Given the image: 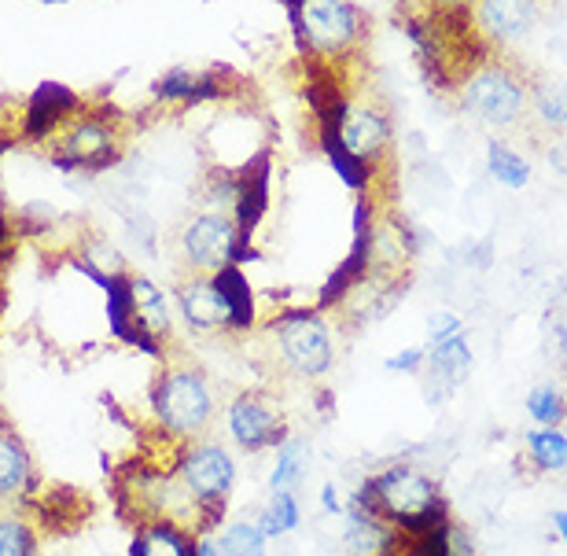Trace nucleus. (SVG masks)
I'll return each instance as SVG.
<instances>
[{
  "label": "nucleus",
  "mask_w": 567,
  "mask_h": 556,
  "mask_svg": "<svg viewBox=\"0 0 567 556\" xmlns=\"http://www.w3.org/2000/svg\"><path fill=\"white\" fill-rule=\"evenodd\" d=\"M530 107L535 115L553 130H567V82L560 78H538L535 85L527 89Z\"/></svg>",
  "instance_id": "obj_25"
},
{
  "label": "nucleus",
  "mask_w": 567,
  "mask_h": 556,
  "mask_svg": "<svg viewBox=\"0 0 567 556\" xmlns=\"http://www.w3.org/2000/svg\"><path fill=\"white\" fill-rule=\"evenodd\" d=\"M317 144H321V152H324L328 163H332L336 174L343 177V185L350 192H358V196H365L369 185H372V163L350 155L343 147V141H339V133H317Z\"/></svg>",
  "instance_id": "obj_22"
},
{
  "label": "nucleus",
  "mask_w": 567,
  "mask_h": 556,
  "mask_svg": "<svg viewBox=\"0 0 567 556\" xmlns=\"http://www.w3.org/2000/svg\"><path fill=\"white\" fill-rule=\"evenodd\" d=\"M236 240H240V229H236L233 214H196L185 233H181V251H185V262L199 274H218L221 266H236Z\"/></svg>",
  "instance_id": "obj_10"
},
{
  "label": "nucleus",
  "mask_w": 567,
  "mask_h": 556,
  "mask_svg": "<svg viewBox=\"0 0 567 556\" xmlns=\"http://www.w3.org/2000/svg\"><path fill=\"white\" fill-rule=\"evenodd\" d=\"M306 60H339L361 41L365 19L350 0H284Z\"/></svg>",
  "instance_id": "obj_2"
},
{
  "label": "nucleus",
  "mask_w": 567,
  "mask_h": 556,
  "mask_svg": "<svg viewBox=\"0 0 567 556\" xmlns=\"http://www.w3.org/2000/svg\"><path fill=\"white\" fill-rule=\"evenodd\" d=\"M350 497L380 519H388L402 538L424 535L450 519V502L442 497L439 483L413 464H391V469L369 475L358 491H350Z\"/></svg>",
  "instance_id": "obj_1"
},
{
  "label": "nucleus",
  "mask_w": 567,
  "mask_h": 556,
  "mask_svg": "<svg viewBox=\"0 0 567 556\" xmlns=\"http://www.w3.org/2000/svg\"><path fill=\"white\" fill-rule=\"evenodd\" d=\"M41 4H66V0H41Z\"/></svg>",
  "instance_id": "obj_40"
},
{
  "label": "nucleus",
  "mask_w": 567,
  "mask_h": 556,
  "mask_svg": "<svg viewBox=\"0 0 567 556\" xmlns=\"http://www.w3.org/2000/svg\"><path fill=\"white\" fill-rule=\"evenodd\" d=\"M199 531H192L174 519H152V524H137L126 556H196Z\"/></svg>",
  "instance_id": "obj_19"
},
{
  "label": "nucleus",
  "mask_w": 567,
  "mask_h": 556,
  "mask_svg": "<svg viewBox=\"0 0 567 556\" xmlns=\"http://www.w3.org/2000/svg\"><path fill=\"white\" fill-rule=\"evenodd\" d=\"M27 502L33 505V513H38L41 527H49L52 535H71L89 519V502L85 494H78L74 486H49V491L41 494H30Z\"/></svg>",
  "instance_id": "obj_18"
},
{
  "label": "nucleus",
  "mask_w": 567,
  "mask_h": 556,
  "mask_svg": "<svg viewBox=\"0 0 567 556\" xmlns=\"http://www.w3.org/2000/svg\"><path fill=\"white\" fill-rule=\"evenodd\" d=\"M424 361H427V347H405L399 350V354H391L388 361H383V369L388 372H405V377H413V372H421L424 369Z\"/></svg>",
  "instance_id": "obj_32"
},
{
  "label": "nucleus",
  "mask_w": 567,
  "mask_h": 556,
  "mask_svg": "<svg viewBox=\"0 0 567 556\" xmlns=\"http://www.w3.org/2000/svg\"><path fill=\"white\" fill-rule=\"evenodd\" d=\"M269 336L277 339V350L295 377L306 380H321L336 365V343L328 332L324 317L313 306H291L280 310L274 321L266 325Z\"/></svg>",
  "instance_id": "obj_4"
},
{
  "label": "nucleus",
  "mask_w": 567,
  "mask_h": 556,
  "mask_svg": "<svg viewBox=\"0 0 567 556\" xmlns=\"http://www.w3.org/2000/svg\"><path fill=\"white\" fill-rule=\"evenodd\" d=\"M177 310L185 313V321L196 328V332H233L229 325V310H225L218 288L210 284V277L203 280H188L177 288Z\"/></svg>",
  "instance_id": "obj_17"
},
{
  "label": "nucleus",
  "mask_w": 567,
  "mask_h": 556,
  "mask_svg": "<svg viewBox=\"0 0 567 556\" xmlns=\"http://www.w3.org/2000/svg\"><path fill=\"white\" fill-rule=\"evenodd\" d=\"M343 497H339V486L336 483H324L321 486V508H324V516H343Z\"/></svg>",
  "instance_id": "obj_34"
},
{
  "label": "nucleus",
  "mask_w": 567,
  "mask_h": 556,
  "mask_svg": "<svg viewBox=\"0 0 567 556\" xmlns=\"http://www.w3.org/2000/svg\"><path fill=\"white\" fill-rule=\"evenodd\" d=\"M450 519L435 531H424V535H413V538H402V549L405 556H453L450 553Z\"/></svg>",
  "instance_id": "obj_31"
},
{
  "label": "nucleus",
  "mask_w": 567,
  "mask_h": 556,
  "mask_svg": "<svg viewBox=\"0 0 567 556\" xmlns=\"http://www.w3.org/2000/svg\"><path fill=\"white\" fill-rule=\"evenodd\" d=\"M38 553H41L38 527L27 516L11 513L0 519V556H38Z\"/></svg>",
  "instance_id": "obj_28"
},
{
  "label": "nucleus",
  "mask_w": 567,
  "mask_h": 556,
  "mask_svg": "<svg viewBox=\"0 0 567 556\" xmlns=\"http://www.w3.org/2000/svg\"><path fill=\"white\" fill-rule=\"evenodd\" d=\"M174 475L199 508V527L203 531L218 527L225 505H229L233 483H236L233 453L221 450L218 442H188V446H181L177 453Z\"/></svg>",
  "instance_id": "obj_3"
},
{
  "label": "nucleus",
  "mask_w": 567,
  "mask_h": 556,
  "mask_svg": "<svg viewBox=\"0 0 567 556\" xmlns=\"http://www.w3.org/2000/svg\"><path fill=\"white\" fill-rule=\"evenodd\" d=\"M553 531L564 538V546H567V513H553Z\"/></svg>",
  "instance_id": "obj_38"
},
{
  "label": "nucleus",
  "mask_w": 567,
  "mask_h": 556,
  "mask_svg": "<svg viewBox=\"0 0 567 556\" xmlns=\"http://www.w3.org/2000/svg\"><path fill=\"white\" fill-rule=\"evenodd\" d=\"M475 365V354L468 347V339L461 336H450L442 343H431L427 347V361H424V394L431 405H442L450 399L453 391L468 380V372Z\"/></svg>",
  "instance_id": "obj_11"
},
{
  "label": "nucleus",
  "mask_w": 567,
  "mask_h": 556,
  "mask_svg": "<svg viewBox=\"0 0 567 556\" xmlns=\"http://www.w3.org/2000/svg\"><path fill=\"white\" fill-rule=\"evenodd\" d=\"M306 464H310V442L288 439L277 450V464L269 472V491H295L306 475Z\"/></svg>",
  "instance_id": "obj_27"
},
{
  "label": "nucleus",
  "mask_w": 567,
  "mask_h": 556,
  "mask_svg": "<svg viewBox=\"0 0 567 556\" xmlns=\"http://www.w3.org/2000/svg\"><path fill=\"white\" fill-rule=\"evenodd\" d=\"M60 133L63 137L52 152V163L60 169H104L118 163L122 155L118 130L111 126L104 111H96V115H74Z\"/></svg>",
  "instance_id": "obj_8"
},
{
  "label": "nucleus",
  "mask_w": 567,
  "mask_h": 556,
  "mask_svg": "<svg viewBox=\"0 0 567 556\" xmlns=\"http://www.w3.org/2000/svg\"><path fill=\"white\" fill-rule=\"evenodd\" d=\"M196 556H221V553H218V542H210V538H199V546H196Z\"/></svg>",
  "instance_id": "obj_37"
},
{
  "label": "nucleus",
  "mask_w": 567,
  "mask_h": 556,
  "mask_svg": "<svg viewBox=\"0 0 567 556\" xmlns=\"http://www.w3.org/2000/svg\"><path fill=\"white\" fill-rule=\"evenodd\" d=\"M299 524H302V508H299V497H295V491H274V494H269L262 516H258L262 535L266 538H284V535H291V531H299Z\"/></svg>",
  "instance_id": "obj_26"
},
{
  "label": "nucleus",
  "mask_w": 567,
  "mask_h": 556,
  "mask_svg": "<svg viewBox=\"0 0 567 556\" xmlns=\"http://www.w3.org/2000/svg\"><path fill=\"white\" fill-rule=\"evenodd\" d=\"M152 410L169 439H196L214 416L210 383L199 369H166L155 380Z\"/></svg>",
  "instance_id": "obj_5"
},
{
  "label": "nucleus",
  "mask_w": 567,
  "mask_h": 556,
  "mask_svg": "<svg viewBox=\"0 0 567 556\" xmlns=\"http://www.w3.org/2000/svg\"><path fill=\"white\" fill-rule=\"evenodd\" d=\"M472 22L483 41L519 44L538 27V0H475Z\"/></svg>",
  "instance_id": "obj_12"
},
{
  "label": "nucleus",
  "mask_w": 567,
  "mask_h": 556,
  "mask_svg": "<svg viewBox=\"0 0 567 556\" xmlns=\"http://www.w3.org/2000/svg\"><path fill=\"white\" fill-rule=\"evenodd\" d=\"M38 469L11 420L0 416V502H27L38 494Z\"/></svg>",
  "instance_id": "obj_15"
},
{
  "label": "nucleus",
  "mask_w": 567,
  "mask_h": 556,
  "mask_svg": "<svg viewBox=\"0 0 567 556\" xmlns=\"http://www.w3.org/2000/svg\"><path fill=\"white\" fill-rule=\"evenodd\" d=\"M486 174H491L502 188H527L530 185V163L516 147L505 141H486Z\"/></svg>",
  "instance_id": "obj_23"
},
{
  "label": "nucleus",
  "mask_w": 567,
  "mask_h": 556,
  "mask_svg": "<svg viewBox=\"0 0 567 556\" xmlns=\"http://www.w3.org/2000/svg\"><path fill=\"white\" fill-rule=\"evenodd\" d=\"M11 258V222L4 214V203H0V262H8Z\"/></svg>",
  "instance_id": "obj_36"
},
{
  "label": "nucleus",
  "mask_w": 567,
  "mask_h": 556,
  "mask_svg": "<svg viewBox=\"0 0 567 556\" xmlns=\"http://www.w3.org/2000/svg\"><path fill=\"white\" fill-rule=\"evenodd\" d=\"M546 158H549V166L557 169L560 177H567V137L553 141V144H549V152H546Z\"/></svg>",
  "instance_id": "obj_35"
},
{
  "label": "nucleus",
  "mask_w": 567,
  "mask_h": 556,
  "mask_svg": "<svg viewBox=\"0 0 567 556\" xmlns=\"http://www.w3.org/2000/svg\"><path fill=\"white\" fill-rule=\"evenodd\" d=\"M152 93L158 104H210V100L225 96L221 74L207 71H166L163 78H155Z\"/></svg>",
  "instance_id": "obj_20"
},
{
  "label": "nucleus",
  "mask_w": 567,
  "mask_h": 556,
  "mask_svg": "<svg viewBox=\"0 0 567 556\" xmlns=\"http://www.w3.org/2000/svg\"><path fill=\"white\" fill-rule=\"evenodd\" d=\"M461 332H464V325H461L457 313L439 310V313L427 317V347L431 343H442V339H450V336H461Z\"/></svg>",
  "instance_id": "obj_33"
},
{
  "label": "nucleus",
  "mask_w": 567,
  "mask_h": 556,
  "mask_svg": "<svg viewBox=\"0 0 567 556\" xmlns=\"http://www.w3.org/2000/svg\"><path fill=\"white\" fill-rule=\"evenodd\" d=\"M391 133H394L391 119L383 115L380 107H350L343 126H339V141H343V147L350 155L372 163V158H380L383 152H388Z\"/></svg>",
  "instance_id": "obj_16"
},
{
  "label": "nucleus",
  "mask_w": 567,
  "mask_h": 556,
  "mask_svg": "<svg viewBox=\"0 0 567 556\" xmlns=\"http://www.w3.org/2000/svg\"><path fill=\"white\" fill-rule=\"evenodd\" d=\"M530 104L527 85L516 71L497 63H480L461 82V107L486 126H513Z\"/></svg>",
  "instance_id": "obj_6"
},
{
  "label": "nucleus",
  "mask_w": 567,
  "mask_h": 556,
  "mask_svg": "<svg viewBox=\"0 0 567 556\" xmlns=\"http://www.w3.org/2000/svg\"><path fill=\"white\" fill-rule=\"evenodd\" d=\"M210 284L218 288L225 310H229L233 332H251L255 328V291H251V280L244 277V266H221L218 274H210Z\"/></svg>",
  "instance_id": "obj_21"
},
{
  "label": "nucleus",
  "mask_w": 567,
  "mask_h": 556,
  "mask_svg": "<svg viewBox=\"0 0 567 556\" xmlns=\"http://www.w3.org/2000/svg\"><path fill=\"white\" fill-rule=\"evenodd\" d=\"M343 549L347 556H405L399 531L369 513L365 505H358L350 494L343 505Z\"/></svg>",
  "instance_id": "obj_13"
},
{
  "label": "nucleus",
  "mask_w": 567,
  "mask_h": 556,
  "mask_svg": "<svg viewBox=\"0 0 567 556\" xmlns=\"http://www.w3.org/2000/svg\"><path fill=\"white\" fill-rule=\"evenodd\" d=\"M266 535L262 527L251 524V519H236L221 531L218 538V553L221 556H266Z\"/></svg>",
  "instance_id": "obj_30"
},
{
  "label": "nucleus",
  "mask_w": 567,
  "mask_h": 556,
  "mask_svg": "<svg viewBox=\"0 0 567 556\" xmlns=\"http://www.w3.org/2000/svg\"><path fill=\"white\" fill-rule=\"evenodd\" d=\"M229 435L244 453H266L280 450L291 439L288 416L280 402L266 391H244L229 405Z\"/></svg>",
  "instance_id": "obj_9"
},
{
  "label": "nucleus",
  "mask_w": 567,
  "mask_h": 556,
  "mask_svg": "<svg viewBox=\"0 0 567 556\" xmlns=\"http://www.w3.org/2000/svg\"><path fill=\"white\" fill-rule=\"evenodd\" d=\"M524 442H527V457L538 472L567 469V435L560 428H530Z\"/></svg>",
  "instance_id": "obj_24"
},
{
  "label": "nucleus",
  "mask_w": 567,
  "mask_h": 556,
  "mask_svg": "<svg viewBox=\"0 0 567 556\" xmlns=\"http://www.w3.org/2000/svg\"><path fill=\"white\" fill-rule=\"evenodd\" d=\"M524 410L538 428H560L567 420V399L560 394V388H553V383H538V388L527 394Z\"/></svg>",
  "instance_id": "obj_29"
},
{
  "label": "nucleus",
  "mask_w": 567,
  "mask_h": 556,
  "mask_svg": "<svg viewBox=\"0 0 567 556\" xmlns=\"http://www.w3.org/2000/svg\"><path fill=\"white\" fill-rule=\"evenodd\" d=\"M377 269V222H372V203L365 196H358L354 203V244H350V255L332 269V277L321 284L317 291L313 310H336V306L347 302V295L365 284Z\"/></svg>",
  "instance_id": "obj_7"
},
{
  "label": "nucleus",
  "mask_w": 567,
  "mask_h": 556,
  "mask_svg": "<svg viewBox=\"0 0 567 556\" xmlns=\"http://www.w3.org/2000/svg\"><path fill=\"white\" fill-rule=\"evenodd\" d=\"M78 111H82V100H78L74 89H66L60 82H41L33 89L27 115H22V133L27 141H44L49 133L63 130Z\"/></svg>",
  "instance_id": "obj_14"
},
{
  "label": "nucleus",
  "mask_w": 567,
  "mask_h": 556,
  "mask_svg": "<svg viewBox=\"0 0 567 556\" xmlns=\"http://www.w3.org/2000/svg\"><path fill=\"white\" fill-rule=\"evenodd\" d=\"M4 306H8V295H4V288H0V317H4Z\"/></svg>",
  "instance_id": "obj_39"
}]
</instances>
